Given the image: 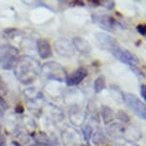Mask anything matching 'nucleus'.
I'll list each match as a JSON object with an SVG mask.
<instances>
[{
    "mask_svg": "<svg viewBox=\"0 0 146 146\" xmlns=\"http://www.w3.org/2000/svg\"><path fill=\"white\" fill-rule=\"evenodd\" d=\"M33 67H35V66L33 65V62L31 60H29V58L25 60H20L18 62V65L16 66V70H17L16 76H17L18 79H20L23 83H26V74H28L30 82L34 80L36 73H35V69Z\"/></svg>",
    "mask_w": 146,
    "mask_h": 146,
    "instance_id": "nucleus-1",
    "label": "nucleus"
},
{
    "mask_svg": "<svg viewBox=\"0 0 146 146\" xmlns=\"http://www.w3.org/2000/svg\"><path fill=\"white\" fill-rule=\"evenodd\" d=\"M110 52H111L118 60L130 65L131 67H136V64L139 63V58H137L135 54H133L128 50H125V49L121 48V47L118 45V43L115 44L111 50H110Z\"/></svg>",
    "mask_w": 146,
    "mask_h": 146,
    "instance_id": "nucleus-2",
    "label": "nucleus"
},
{
    "mask_svg": "<svg viewBox=\"0 0 146 146\" xmlns=\"http://www.w3.org/2000/svg\"><path fill=\"white\" fill-rule=\"evenodd\" d=\"M124 100L129 108L133 110L139 117L146 120V106L137 96L133 94H125Z\"/></svg>",
    "mask_w": 146,
    "mask_h": 146,
    "instance_id": "nucleus-3",
    "label": "nucleus"
},
{
    "mask_svg": "<svg viewBox=\"0 0 146 146\" xmlns=\"http://www.w3.org/2000/svg\"><path fill=\"white\" fill-rule=\"evenodd\" d=\"M44 74L51 79H56L58 81H63L65 78L66 72L61 65L56 62H48L43 66Z\"/></svg>",
    "mask_w": 146,
    "mask_h": 146,
    "instance_id": "nucleus-4",
    "label": "nucleus"
},
{
    "mask_svg": "<svg viewBox=\"0 0 146 146\" xmlns=\"http://www.w3.org/2000/svg\"><path fill=\"white\" fill-rule=\"evenodd\" d=\"M17 56H18L17 50L13 48V47H8L5 54H3V56L0 59L2 68L7 69V70L12 69L15 66L16 60H17Z\"/></svg>",
    "mask_w": 146,
    "mask_h": 146,
    "instance_id": "nucleus-5",
    "label": "nucleus"
},
{
    "mask_svg": "<svg viewBox=\"0 0 146 146\" xmlns=\"http://www.w3.org/2000/svg\"><path fill=\"white\" fill-rule=\"evenodd\" d=\"M93 18L96 23H98V25H100L101 27H103V28L107 30H114L117 28V27H119V23L109 15L96 13V15H93Z\"/></svg>",
    "mask_w": 146,
    "mask_h": 146,
    "instance_id": "nucleus-6",
    "label": "nucleus"
},
{
    "mask_svg": "<svg viewBox=\"0 0 146 146\" xmlns=\"http://www.w3.org/2000/svg\"><path fill=\"white\" fill-rule=\"evenodd\" d=\"M56 50L59 54L63 56H71L74 54L73 52V44L68 39L65 38H59L56 41Z\"/></svg>",
    "mask_w": 146,
    "mask_h": 146,
    "instance_id": "nucleus-7",
    "label": "nucleus"
},
{
    "mask_svg": "<svg viewBox=\"0 0 146 146\" xmlns=\"http://www.w3.org/2000/svg\"><path fill=\"white\" fill-rule=\"evenodd\" d=\"M87 76V71L83 68L78 69L71 75H69L66 78V83L69 86H76V85L79 84L83 79Z\"/></svg>",
    "mask_w": 146,
    "mask_h": 146,
    "instance_id": "nucleus-8",
    "label": "nucleus"
},
{
    "mask_svg": "<svg viewBox=\"0 0 146 146\" xmlns=\"http://www.w3.org/2000/svg\"><path fill=\"white\" fill-rule=\"evenodd\" d=\"M96 37L98 42L100 43V45L102 46L104 49H106V50H108V51L111 50L115 44H117V42L114 39V38L111 37L107 34H104V33H96Z\"/></svg>",
    "mask_w": 146,
    "mask_h": 146,
    "instance_id": "nucleus-9",
    "label": "nucleus"
},
{
    "mask_svg": "<svg viewBox=\"0 0 146 146\" xmlns=\"http://www.w3.org/2000/svg\"><path fill=\"white\" fill-rule=\"evenodd\" d=\"M37 51L40 57H42L43 59L50 58L52 56L51 45L46 39H39L37 41Z\"/></svg>",
    "mask_w": 146,
    "mask_h": 146,
    "instance_id": "nucleus-10",
    "label": "nucleus"
},
{
    "mask_svg": "<svg viewBox=\"0 0 146 146\" xmlns=\"http://www.w3.org/2000/svg\"><path fill=\"white\" fill-rule=\"evenodd\" d=\"M73 42H74V46L76 48V50H78L79 52H81V53L89 54L90 52L92 51L90 43L88 42L87 40H85L84 38L75 37L73 40Z\"/></svg>",
    "mask_w": 146,
    "mask_h": 146,
    "instance_id": "nucleus-11",
    "label": "nucleus"
},
{
    "mask_svg": "<svg viewBox=\"0 0 146 146\" xmlns=\"http://www.w3.org/2000/svg\"><path fill=\"white\" fill-rule=\"evenodd\" d=\"M104 88H105V78L104 76H100L95 81V91L96 93H100Z\"/></svg>",
    "mask_w": 146,
    "mask_h": 146,
    "instance_id": "nucleus-12",
    "label": "nucleus"
},
{
    "mask_svg": "<svg viewBox=\"0 0 146 146\" xmlns=\"http://www.w3.org/2000/svg\"><path fill=\"white\" fill-rule=\"evenodd\" d=\"M137 30L140 35H143V36L146 35V24H139V25L137 27Z\"/></svg>",
    "mask_w": 146,
    "mask_h": 146,
    "instance_id": "nucleus-13",
    "label": "nucleus"
},
{
    "mask_svg": "<svg viewBox=\"0 0 146 146\" xmlns=\"http://www.w3.org/2000/svg\"><path fill=\"white\" fill-rule=\"evenodd\" d=\"M8 46V41L5 37V35L0 34V49H3V48H6Z\"/></svg>",
    "mask_w": 146,
    "mask_h": 146,
    "instance_id": "nucleus-14",
    "label": "nucleus"
},
{
    "mask_svg": "<svg viewBox=\"0 0 146 146\" xmlns=\"http://www.w3.org/2000/svg\"><path fill=\"white\" fill-rule=\"evenodd\" d=\"M6 90H7V88H6V85H5V83H4V80L2 79L1 76H0V92L5 93L6 92Z\"/></svg>",
    "mask_w": 146,
    "mask_h": 146,
    "instance_id": "nucleus-15",
    "label": "nucleus"
},
{
    "mask_svg": "<svg viewBox=\"0 0 146 146\" xmlns=\"http://www.w3.org/2000/svg\"><path fill=\"white\" fill-rule=\"evenodd\" d=\"M140 94H141L143 100L146 101V85H142V86L140 87Z\"/></svg>",
    "mask_w": 146,
    "mask_h": 146,
    "instance_id": "nucleus-16",
    "label": "nucleus"
},
{
    "mask_svg": "<svg viewBox=\"0 0 146 146\" xmlns=\"http://www.w3.org/2000/svg\"><path fill=\"white\" fill-rule=\"evenodd\" d=\"M15 111H16V113H18V114H21V113H23L24 109H23V107H22V105H17Z\"/></svg>",
    "mask_w": 146,
    "mask_h": 146,
    "instance_id": "nucleus-17",
    "label": "nucleus"
},
{
    "mask_svg": "<svg viewBox=\"0 0 146 146\" xmlns=\"http://www.w3.org/2000/svg\"><path fill=\"white\" fill-rule=\"evenodd\" d=\"M0 105L6 107V102H5V100L1 98V96H0Z\"/></svg>",
    "mask_w": 146,
    "mask_h": 146,
    "instance_id": "nucleus-18",
    "label": "nucleus"
}]
</instances>
